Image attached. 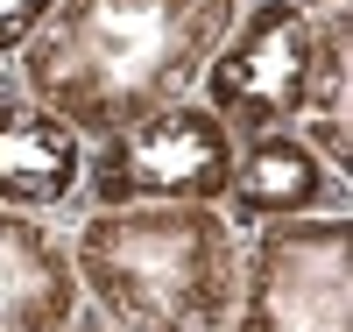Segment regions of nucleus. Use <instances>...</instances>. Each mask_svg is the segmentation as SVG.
<instances>
[{"instance_id":"f257e3e1","label":"nucleus","mask_w":353,"mask_h":332,"mask_svg":"<svg viewBox=\"0 0 353 332\" xmlns=\"http://www.w3.org/2000/svg\"><path fill=\"white\" fill-rule=\"evenodd\" d=\"M233 14L241 0H57L8 71L85 141H106L176 99H198Z\"/></svg>"},{"instance_id":"f03ea898","label":"nucleus","mask_w":353,"mask_h":332,"mask_svg":"<svg viewBox=\"0 0 353 332\" xmlns=\"http://www.w3.org/2000/svg\"><path fill=\"white\" fill-rule=\"evenodd\" d=\"M78 297L106 332H226L248 240L219 205H121L71 226Z\"/></svg>"},{"instance_id":"7ed1b4c3","label":"nucleus","mask_w":353,"mask_h":332,"mask_svg":"<svg viewBox=\"0 0 353 332\" xmlns=\"http://www.w3.org/2000/svg\"><path fill=\"white\" fill-rule=\"evenodd\" d=\"M233 177V135L212 106L176 99L134 128L85 148L78 213H121V205H219Z\"/></svg>"},{"instance_id":"20e7f679","label":"nucleus","mask_w":353,"mask_h":332,"mask_svg":"<svg viewBox=\"0 0 353 332\" xmlns=\"http://www.w3.org/2000/svg\"><path fill=\"white\" fill-rule=\"evenodd\" d=\"M241 240L226 332H353V219H276Z\"/></svg>"},{"instance_id":"39448f33","label":"nucleus","mask_w":353,"mask_h":332,"mask_svg":"<svg viewBox=\"0 0 353 332\" xmlns=\"http://www.w3.org/2000/svg\"><path fill=\"white\" fill-rule=\"evenodd\" d=\"M311 36L318 14H304L297 0H241L226 43L198 78V106H212L233 141L297 128L311 92Z\"/></svg>"},{"instance_id":"423d86ee","label":"nucleus","mask_w":353,"mask_h":332,"mask_svg":"<svg viewBox=\"0 0 353 332\" xmlns=\"http://www.w3.org/2000/svg\"><path fill=\"white\" fill-rule=\"evenodd\" d=\"M219 213L233 233L276 226V219H353V177L332 170L297 128L233 141V177Z\"/></svg>"},{"instance_id":"0eeeda50","label":"nucleus","mask_w":353,"mask_h":332,"mask_svg":"<svg viewBox=\"0 0 353 332\" xmlns=\"http://www.w3.org/2000/svg\"><path fill=\"white\" fill-rule=\"evenodd\" d=\"M85 141L71 120H57L14 85V71H0V205L28 219H78L85 191Z\"/></svg>"},{"instance_id":"6e6552de","label":"nucleus","mask_w":353,"mask_h":332,"mask_svg":"<svg viewBox=\"0 0 353 332\" xmlns=\"http://www.w3.org/2000/svg\"><path fill=\"white\" fill-rule=\"evenodd\" d=\"M85 311L71 233L57 219H28L0 205V332H71Z\"/></svg>"},{"instance_id":"1a4fd4ad","label":"nucleus","mask_w":353,"mask_h":332,"mask_svg":"<svg viewBox=\"0 0 353 332\" xmlns=\"http://www.w3.org/2000/svg\"><path fill=\"white\" fill-rule=\"evenodd\" d=\"M297 135L332 170L353 177V8L318 14V36H311V92H304Z\"/></svg>"},{"instance_id":"9d476101","label":"nucleus","mask_w":353,"mask_h":332,"mask_svg":"<svg viewBox=\"0 0 353 332\" xmlns=\"http://www.w3.org/2000/svg\"><path fill=\"white\" fill-rule=\"evenodd\" d=\"M57 14V0H0V71L36 43V28Z\"/></svg>"},{"instance_id":"9b49d317","label":"nucleus","mask_w":353,"mask_h":332,"mask_svg":"<svg viewBox=\"0 0 353 332\" xmlns=\"http://www.w3.org/2000/svg\"><path fill=\"white\" fill-rule=\"evenodd\" d=\"M304 14H332V8H353V0H297Z\"/></svg>"},{"instance_id":"f8f14e48","label":"nucleus","mask_w":353,"mask_h":332,"mask_svg":"<svg viewBox=\"0 0 353 332\" xmlns=\"http://www.w3.org/2000/svg\"><path fill=\"white\" fill-rule=\"evenodd\" d=\"M71 332H106V325H99L92 311H78V318H71Z\"/></svg>"}]
</instances>
